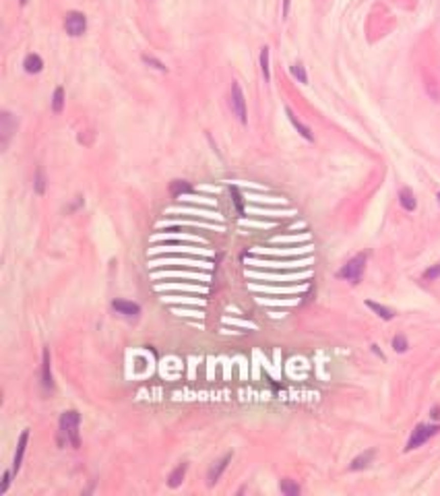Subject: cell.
I'll use <instances>...</instances> for the list:
<instances>
[{"label": "cell", "mask_w": 440, "mask_h": 496, "mask_svg": "<svg viewBox=\"0 0 440 496\" xmlns=\"http://www.w3.org/2000/svg\"><path fill=\"white\" fill-rule=\"evenodd\" d=\"M79 426H81V416L75 410H69L60 416V444H71L73 449H79Z\"/></svg>", "instance_id": "6da1fadb"}, {"label": "cell", "mask_w": 440, "mask_h": 496, "mask_svg": "<svg viewBox=\"0 0 440 496\" xmlns=\"http://www.w3.org/2000/svg\"><path fill=\"white\" fill-rule=\"evenodd\" d=\"M366 259H368V257H366L364 253L356 255L347 265H343V267L337 271V277L347 279V281H351V283H358V281L362 279L364 269H366Z\"/></svg>", "instance_id": "7a4b0ae2"}, {"label": "cell", "mask_w": 440, "mask_h": 496, "mask_svg": "<svg viewBox=\"0 0 440 496\" xmlns=\"http://www.w3.org/2000/svg\"><path fill=\"white\" fill-rule=\"evenodd\" d=\"M438 432H440V424H417L413 434H411V438H409V442H407V446H405V451L417 449V446H422L426 440H430Z\"/></svg>", "instance_id": "3957f363"}, {"label": "cell", "mask_w": 440, "mask_h": 496, "mask_svg": "<svg viewBox=\"0 0 440 496\" xmlns=\"http://www.w3.org/2000/svg\"><path fill=\"white\" fill-rule=\"evenodd\" d=\"M230 104H232V112L238 116V120L242 124L248 122V116H246V99H244V93H242V87L240 83H232V95H230Z\"/></svg>", "instance_id": "277c9868"}, {"label": "cell", "mask_w": 440, "mask_h": 496, "mask_svg": "<svg viewBox=\"0 0 440 496\" xmlns=\"http://www.w3.org/2000/svg\"><path fill=\"white\" fill-rule=\"evenodd\" d=\"M64 27H67V33H69V35L79 37V35H83L85 29H87V19H85L83 13H79V11H71V13L67 15V19H64Z\"/></svg>", "instance_id": "5b68a950"}, {"label": "cell", "mask_w": 440, "mask_h": 496, "mask_svg": "<svg viewBox=\"0 0 440 496\" xmlns=\"http://www.w3.org/2000/svg\"><path fill=\"white\" fill-rule=\"evenodd\" d=\"M112 308H114L118 314L126 317V319H135V317H139V312H141V306H139V304H135V302H126V300H114V302H112Z\"/></svg>", "instance_id": "8992f818"}, {"label": "cell", "mask_w": 440, "mask_h": 496, "mask_svg": "<svg viewBox=\"0 0 440 496\" xmlns=\"http://www.w3.org/2000/svg\"><path fill=\"white\" fill-rule=\"evenodd\" d=\"M232 461V453H228V455H224V459H219L211 469H209V476H207V480H209V486H213L219 478H222V474L226 471V467H228V463Z\"/></svg>", "instance_id": "52a82bcc"}, {"label": "cell", "mask_w": 440, "mask_h": 496, "mask_svg": "<svg viewBox=\"0 0 440 496\" xmlns=\"http://www.w3.org/2000/svg\"><path fill=\"white\" fill-rule=\"evenodd\" d=\"M0 122H3V147H7L13 130H17V122L13 120V116L9 112H3V116H0Z\"/></svg>", "instance_id": "ba28073f"}, {"label": "cell", "mask_w": 440, "mask_h": 496, "mask_svg": "<svg viewBox=\"0 0 440 496\" xmlns=\"http://www.w3.org/2000/svg\"><path fill=\"white\" fill-rule=\"evenodd\" d=\"M27 440H29V430H23V432H21V436H19L17 453H15V461H13V471H15V474H17L19 469H21V461H23V453H25Z\"/></svg>", "instance_id": "9c48e42d"}, {"label": "cell", "mask_w": 440, "mask_h": 496, "mask_svg": "<svg viewBox=\"0 0 440 496\" xmlns=\"http://www.w3.org/2000/svg\"><path fill=\"white\" fill-rule=\"evenodd\" d=\"M41 358H43V362H41V385H43V389H52V366H50V352H48V347L43 350V354H41Z\"/></svg>", "instance_id": "30bf717a"}, {"label": "cell", "mask_w": 440, "mask_h": 496, "mask_svg": "<svg viewBox=\"0 0 440 496\" xmlns=\"http://www.w3.org/2000/svg\"><path fill=\"white\" fill-rule=\"evenodd\" d=\"M374 455H376V451H374V449H370V451H366V453L358 455V457H356V459L351 461L349 469H351V471H360V469H366V467H368V465L372 463Z\"/></svg>", "instance_id": "8fae6325"}, {"label": "cell", "mask_w": 440, "mask_h": 496, "mask_svg": "<svg viewBox=\"0 0 440 496\" xmlns=\"http://www.w3.org/2000/svg\"><path fill=\"white\" fill-rule=\"evenodd\" d=\"M23 66H25V71L29 75H35V73H39L43 69V60H41L39 54H27L25 60H23Z\"/></svg>", "instance_id": "7c38bea8"}, {"label": "cell", "mask_w": 440, "mask_h": 496, "mask_svg": "<svg viewBox=\"0 0 440 496\" xmlns=\"http://www.w3.org/2000/svg\"><path fill=\"white\" fill-rule=\"evenodd\" d=\"M399 203H401V207L407 209V211H413V209L417 207V201H415V196H413L411 188H401V190H399Z\"/></svg>", "instance_id": "4fadbf2b"}, {"label": "cell", "mask_w": 440, "mask_h": 496, "mask_svg": "<svg viewBox=\"0 0 440 496\" xmlns=\"http://www.w3.org/2000/svg\"><path fill=\"white\" fill-rule=\"evenodd\" d=\"M285 114H288L290 122L294 124V128H296V130H298V132H300V134H302V137H304L306 141H314V134H312V130H310L308 126H304V124H302V122H300V120H298V118L294 116V112H292L290 108H285Z\"/></svg>", "instance_id": "5bb4252c"}, {"label": "cell", "mask_w": 440, "mask_h": 496, "mask_svg": "<svg viewBox=\"0 0 440 496\" xmlns=\"http://www.w3.org/2000/svg\"><path fill=\"white\" fill-rule=\"evenodd\" d=\"M366 306L372 310V312H376L382 321H391L393 317H395V312L391 310V308H387V306H382V304H378V302H372V300H366Z\"/></svg>", "instance_id": "9a60e30c"}, {"label": "cell", "mask_w": 440, "mask_h": 496, "mask_svg": "<svg viewBox=\"0 0 440 496\" xmlns=\"http://www.w3.org/2000/svg\"><path fill=\"white\" fill-rule=\"evenodd\" d=\"M186 469H188V465H186V463H180V465L170 474V478H168L170 488H178V486L182 484V480H184V476H186Z\"/></svg>", "instance_id": "2e32d148"}, {"label": "cell", "mask_w": 440, "mask_h": 496, "mask_svg": "<svg viewBox=\"0 0 440 496\" xmlns=\"http://www.w3.org/2000/svg\"><path fill=\"white\" fill-rule=\"evenodd\" d=\"M62 108H64V89L56 87V89H54V97H52V110L56 114H60Z\"/></svg>", "instance_id": "e0dca14e"}, {"label": "cell", "mask_w": 440, "mask_h": 496, "mask_svg": "<svg viewBox=\"0 0 440 496\" xmlns=\"http://www.w3.org/2000/svg\"><path fill=\"white\" fill-rule=\"evenodd\" d=\"M279 490H281V494H285V496H298V494H300V486H298L294 480H281Z\"/></svg>", "instance_id": "ac0fdd59"}, {"label": "cell", "mask_w": 440, "mask_h": 496, "mask_svg": "<svg viewBox=\"0 0 440 496\" xmlns=\"http://www.w3.org/2000/svg\"><path fill=\"white\" fill-rule=\"evenodd\" d=\"M260 71H262L265 81H269L271 79V71H269V48L267 46L260 50Z\"/></svg>", "instance_id": "d6986e66"}, {"label": "cell", "mask_w": 440, "mask_h": 496, "mask_svg": "<svg viewBox=\"0 0 440 496\" xmlns=\"http://www.w3.org/2000/svg\"><path fill=\"white\" fill-rule=\"evenodd\" d=\"M192 190V186L186 182V180H176V182H172V186H170V192L174 194V196H178L180 192H190Z\"/></svg>", "instance_id": "ffe728a7"}, {"label": "cell", "mask_w": 440, "mask_h": 496, "mask_svg": "<svg viewBox=\"0 0 440 496\" xmlns=\"http://www.w3.org/2000/svg\"><path fill=\"white\" fill-rule=\"evenodd\" d=\"M290 73H292V75H294V77H296L300 83H304V85L308 83V75H306V71H304V66H302L300 62H298V64H294V66H290Z\"/></svg>", "instance_id": "44dd1931"}, {"label": "cell", "mask_w": 440, "mask_h": 496, "mask_svg": "<svg viewBox=\"0 0 440 496\" xmlns=\"http://www.w3.org/2000/svg\"><path fill=\"white\" fill-rule=\"evenodd\" d=\"M407 339L403 337V335H395V339H393V350L397 352V354H403V352H407Z\"/></svg>", "instance_id": "7402d4cb"}, {"label": "cell", "mask_w": 440, "mask_h": 496, "mask_svg": "<svg viewBox=\"0 0 440 496\" xmlns=\"http://www.w3.org/2000/svg\"><path fill=\"white\" fill-rule=\"evenodd\" d=\"M33 186H35V192H37V194H43V190H46V176H43L41 170L35 172V182H33Z\"/></svg>", "instance_id": "603a6c76"}, {"label": "cell", "mask_w": 440, "mask_h": 496, "mask_svg": "<svg viewBox=\"0 0 440 496\" xmlns=\"http://www.w3.org/2000/svg\"><path fill=\"white\" fill-rule=\"evenodd\" d=\"M436 277H440V263L434 265V267H430V269L424 273V279H428V281H432V279H436Z\"/></svg>", "instance_id": "cb8c5ba5"}, {"label": "cell", "mask_w": 440, "mask_h": 496, "mask_svg": "<svg viewBox=\"0 0 440 496\" xmlns=\"http://www.w3.org/2000/svg\"><path fill=\"white\" fill-rule=\"evenodd\" d=\"M143 62H147V64L155 66L157 71H166V64L159 62V60H157V58H153V56H143Z\"/></svg>", "instance_id": "d4e9b609"}, {"label": "cell", "mask_w": 440, "mask_h": 496, "mask_svg": "<svg viewBox=\"0 0 440 496\" xmlns=\"http://www.w3.org/2000/svg\"><path fill=\"white\" fill-rule=\"evenodd\" d=\"M15 471H5V476H3V486H0V494H5L7 492V488H9V484H11V476H13Z\"/></svg>", "instance_id": "484cf974"}, {"label": "cell", "mask_w": 440, "mask_h": 496, "mask_svg": "<svg viewBox=\"0 0 440 496\" xmlns=\"http://www.w3.org/2000/svg\"><path fill=\"white\" fill-rule=\"evenodd\" d=\"M430 416H432V420H440V408H438V405H436V408H432Z\"/></svg>", "instance_id": "4316f807"}, {"label": "cell", "mask_w": 440, "mask_h": 496, "mask_svg": "<svg viewBox=\"0 0 440 496\" xmlns=\"http://www.w3.org/2000/svg\"><path fill=\"white\" fill-rule=\"evenodd\" d=\"M290 13V0H283V17H288Z\"/></svg>", "instance_id": "83f0119b"}, {"label": "cell", "mask_w": 440, "mask_h": 496, "mask_svg": "<svg viewBox=\"0 0 440 496\" xmlns=\"http://www.w3.org/2000/svg\"><path fill=\"white\" fill-rule=\"evenodd\" d=\"M19 3H21V5H27V0H19Z\"/></svg>", "instance_id": "f1b7e54d"}, {"label": "cell", "mask_w": 440, "mask_h": 496, "mask_svg": "<svg viewBox=\"0 0 440 496\" xmlns=\"http://www.w3.org/2000/svg\"><path fill=\"white\" fill-rule=\"evenodd\" d=\"M438 203H440V192H438Z\"/></svg>", "instance_id": "f546056e"}]
</instances>
